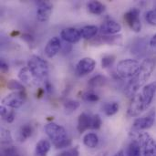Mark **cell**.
Segmentation results:
<instances>
[{
    "label": "cell",
    "instance_id": "cell-9",
    "mask_svg": "<svg viewBox=\"0 0 156 156\" xmlns=\"http://www.w3.org/2000/svg\"><path fill=\"white\" fill-rule=\"evenodd\" d=\"M144 111H146V108L144 106L141 93L138 92L131 99V102L127 109V114L130 117H138Z\"/></svg>",
    "mask_w": 156,
    "mask_h": 156
},
{
    "label": "cell",
    "instance_id": "cell-25",
    "mask_svg": "<svg viewBox=\"0 0 156 156\" xmlns=\"http://www.w3.org/2000/svg\"><path fill=\"white\" fill-rule=\"evenodd\" d=\"M119 109H120V105L116 101L107 102L102 107V110L107 116H112V115L116 114L119 112Z\"/></svg>",
    "mask_w": 156,
    "mask_h": 156
},
{
    "label": "cell",
    "instance_id": "cell-19",
    "mask_svg": "<svg viewBox=\"0 0 156 156\" xmlns=\"http://www.w3.org/2000/svg\"><path fill=\"white\" fill-rule=\"evenodd\" d=\"M80 34H81V37L84 39H91L94 37H96V35L98 34L100 28L96 26L93 25H89V26H85L83 27H81L80 29Z\"/></svg>",
    "mask_w": 156,
    "mask_h": 156
},
{
    "label": "cell",
    "instance_id": "cell-32",
    "mask_svg": "<svg viewBox=\"0 0 156 156\" xmlns=\"http://www.w3.org/2000/svg\"><path fill=\"white\" fill-rule=\"evenodd\" d=\"M101 124H102V121H101V116L99 114H95L91 119V127H90V129L99 130L101 128Z\"/></svg>",
    "mask_w": 156,
    "mask_h": 156
},
{
    "label": "cell",
    "instance_id": "cell-7",
    "mask_svg": "<svg viewBox=\"0 0 156 156\" xmlns=\"http://www.w3.org/2000/svg\"><path fill=\"white\" fill-rule=\"evenodd\" d=\"M138 140L144 156H156V142L148 133H140Z\"/></svg>",
    "mask_w": 156,
    "mask_h": 156
},
{
    "label": "cell",
    "instance_id": "cell-21",
    "mask_svg": "<svg viewBox=\"0 0 156 156\" xmlns=\"http://www.w3.org/2000/svg\"><path fill=\"white\" fill-rule=\"evenodd\" d=\"M83 144L88 148L94 149L99 144V137L94 133H88L83 137Z\"/></svg>",
    "mask_w": 156,
    "mask_h": 156
},
{
    "label": "cell",
    "instance_id": "cell-22",
    "mask_svg": "<svg viewBox=\"0 0 156 156\" xmlns=\"http://www.w3.org/2000/svg\"><path fill=\"white\" fill-rule=\"evenodd\" d=\"M50 143L48 140L42 139L36 145V154L37 156H47L50 150Z\"/></svg>",
    "mask_w": 156,
    "mask_h": 156
},
{
    "label": "cell",
    "instance_id": "cell-40",
    "mask_svg": "<svg viewBox=\"0 0 156 156\" xmlns=\"http://www.w3.org/2000/svg\"><path fill=\"white\" fill-rule=\"evenodd\" d=\"M149 45H150V47H152V48H156V34H154V35L151 37V39H150V41H149Z\"/></svg>",
    "mask_w": 156,
    "mask_h": 156
},
{
    "label": "cell",
    "instance_id": "cell-18",
    "mask_svg": "<svg viewBox=\"0 0 156 156\" xmlns=\"http://www.w3.org/2000/svg\"><path fill=\"white\" fill-rule=\"evenodd\" d=\"M33 133V128L31 126V124L29 123H26L24 125H22L20 127V129L18 130V133H17V141L20 143H23L25 141H27L29 137H31Z\"/></svg>",
    "mask_w": 156,
    "mask_h": 156
},
{
    "label": "cell",
    "instance_id": "cell-10",
    "mask_svg": "<svg viewBox=\"0 0 156 156\" xmlns=\"http://www.w3.org/2000/svg\"><path fill=\"white\" fill-rule=\"evenodd\" d=\"M96 67V61L89 57L81 58L76 65V73L78 76H86L91 73Z\"/></svg>",
    "mask_w": 156,
    "mask_h": 156
},
{
    "label": "cell",
    "instance_id": "cell-5",
    "mask_svg": "<svg viewBox=\"0 0 156 156\" xmlns=\"http://www.w3.org/2000/svg\"><path fill=\"white\" fill-rule=\"evenodd\" d=\"M26 101L27 93L25 91H13L2 100V105L15 110L20 108Z\"/></svg>",
    "mask_w": 156,
    "mask_h": 156
},
{
    "label": "cell",
    "instance_id": "cell-6",
    "mask_svg": "<svg viewBox=\"0 0 156 156\" xmlns=\"http://www.w3.org/2000/svg\"><path fill=\"white\" fill-rule=\"evenodd\" d=\"M156 118V110L155 108H153L147 114H145L143 117H140L136 119L133 124V130L135 132H142L144 130H148L155 122Z\"/></svg>",
    "mask_w": 156,
    "mask_h": 156
},
{
    "label": "cell",
    "instance_id": "cell-39",
    "mask_svg": "<svg viewBox=\"0 0 156 156\" xmlns=\"http://www.w3.org/2000/svg\"><path fill=\"white\" fill-rule=\"evenodd\" d=\"M45 90H46L48 94H50V93L52 92V85H51L48 80H46V82H45Z\"/></svg>",
    "mask_w": 156,
    "mask_h": 156
},
{
    "label": "cell",
    "instance_id": "cell-4",
    "mask_svg": "<svg viewBox=\"0 0 156 156\" xmlns=\"http://www.w3.org/2000/svg\"><path fill=\"white\" fill-rule=\"evenodd\" d=\"M141 63L137 59L126 58L118 62L116 67L117 75L123 80L133 79L139 71Z\"/></svg>",
    "mask_w": 156,
    "mask_h": 156
},
{
    "label": "cell",
    "instance_id": "cell-33",
    "mask_svg": "<svg viewBox=\"0 0 156 156\" xmlns=\"http://www.w3.org/2000/svg\"><path fill=\"white\" fill-rule=\"evenodd\" d=\"M83 100L88 102H96L100 100V97L91 91H88L83 94Z\"/></svg>",
    "mask_w": 156,
    "mask_h": 156
},
{
    "label": "cell",
    "instance_id": "cell-11",
    "mask_svg": "<svg viewBox=\"0 0 156 156\" xmlns=\"http://www.w3.org/2000/svg\"><path fill=\"white\" fill-rule=\"evenodd\" d=\"M140 93L142 95V98H143V101H144V103L146 110L149 109V107H150L151 103L153 102L156 94V82H152V83L146 84L143 88V90Z\"/></svg>",
    "mask_w": 156,
    "mask_h": 156
},
{
    "label": "cell",
    "instance_id": "cell-31",
    "mask_svg": "<svg viewBox=\"0 0 156 156\" xmlns=\"http://www.w3.org/2000/svg\"><path fill=\"white\" fill-rule=\"evenodd\" d=\"M115 56L113 55H108V56H105L101 58V67L103 69H107V68H110L113 65L114 61H115Z\"/></svg>",
    "mask_w": 156,
    "mask_h": 156
},
{
    "label": "cell",
    "instance_id": "cell-28",
    "mask_svg": "<svg viewBox=\"0 0 156 156\" xmlns=\"http://www.w3.org/2000/svg\"><path fill=\"white\" fill-rule=\"evenodd\" d=\"M7 88L8 90H14V91H25V86L23 85V83L16 80H10L7 82Z\"/></svg>",
    "mask_w": 156,
    "mask_h": 156
},
{
    "label": "cell",
    "instance_id": "cell-13",
    "mask_svg": "<svg viewBox=\"0 0 156 156\" xmlns=\"http://www.w3.org/2000/svg\"><path fill=\"white\" fill-rule=\"evenodd\" d=\"M52 13V5L49 2L42 1L38 3L37 8V18L40 22L48 21Z\"/></svg>",
    "mask_w": 156,
    "mask_h": 156
},
{
    "label": "cell",
    "instance_id": "cell-16",
    "mask_svg": "<svg viewBox=\"0 0 156 156\" xmlns=\"http://www.w3.org/2000/svg\"><path fill=\"white\" fill-rule=\"evenodd\" d=\"M18 78L20 80V81H22V83L29 85V86H34V85H38L39 83L37 81V80L35 79V77L33 76V74L31 73L30 69H28V67H24L22 68L19 72H18Z\"/></svg>",
    "mask_w": 156,
    "mask_h": 156
},
{
    "label": "cell",
    "instance_id": "cell-24",
    "mask_svg": "<svg viewBox=\"0 0 156 156\" xmlns=\"http://www.w3.org/2000/svg\"><path fill=\"white\" fill-rule=\"evenodd\" d=\"M127 156H142V147L138 141H133L127 150Z\"/></svg>",
    "mask_w": 156,
    "mask_h": 156
},
{
    "label": "cell",
    "instance_id": "cell-8",
    "mask_svg": "<svg viewBox=\"0 0 156 156\" xmlns=\"http://www.w3.org/2000/svg\"><path fill=\"white\" fill-rule=\"evenodd\" d=\"M124 20L129 27L135 33H139L142 30V22L140 18V9L133 7L124 14Z\"/></svg>",
    "mask_w": 156,
    "mask_h": 156
},
{
    "label": "cell",
    "instance_id": "cell-14",
    "mask_svg": "<svg viewBox=\"0 0 156 156\" xmlns=\"http://www.w3.org/2000/svg\"><path fill=\"white\" fill-rule=\"evenodd\" d=\"M60 37L64 41L68 43H72V44L79 42L80 38H82L80 30L75 27H67V28L62 29L60 32Z\"/></svg>",
    "mask_w": 156,
    "mask_h": 156
},
{
    "label": "cell",
    "instance_id": "cell-15",
    "mask_svg": "<svg viewBox=\"0 0 156 156\" xmlns=\"http://www.w3.org/2000/svg\"><path fill=\"white\" fill-rule=\"evenodd\" d=\"M61 48V41L60 38L58 37H53L48 40L45 47V54L48 58H53L55 57Z\"/></svg>",
    "mask_w": 156,
    "mask_h": 156
},
{
    "label": "cell",
    "instance_id": "cell-12",
    "mask_svg": "<svg viewBox=\"0 0 156 156\" xmlns=\"http://www.w3.org/2000/svg\"><path fill=\"white\" fill-rule=\"evenodd\" d=\"M121 30L122 26L112 19L104 21L100 27V31L104 36H113L120 33Z\"/></svg>",
    "mask_w": 156,
    "mask_h": 156
},
{
    "label": "cell",
    "instance_id": "cell-20",
    "mask_svg": "<svg viewBox=\"0 0 156 156\" xmlns=\"http://www.w3.org/2000/svg\"><path fill=\"white\" fill-rule=\"evenodd\" d=\"M99 40L101 43H106L112 46H121L122 44V37L121 35H113V36H101L99 37Z\"/></svg>",
    "mask_w": 156,
    "mask_h": 156
},
{
    "label": "cell",
    "instance_id": "cell-37",
    "mask_svg": "<svg viewBox=\"0 0 156 156\" xmlns=\"http://www.w3.org/2000/svg\"><path fill=\"white\" fill-rule=\"evenodd\" d=\"M15 117H16V115H15V112H14V111H9V113H8V114H7V116L5 117V121L6 122H8V123H11V122H14Z\"/></svg>",
    "mask_w": 156,
    "mask_h": 156
},
{
    "label": "cell",
    "instance_id": "cell-2",
    "mask_svg": "<svg viewBox=\"0 0 156 156\" xmlns=\"http://www.w3.org/2000/svg\"><path fill=\"white\" fill-rule=\"evenodd\" d=\"M45 133L51 140L53 145L57 149H62L69 147L71 144V141L68 137L67 131L61 125L55 122H49L45 126Z\"/></svg>",
    "mask_w": 156,
    "mask_h": 156
},
{
    "label": "cell",
    "instance_id": "cell-41",
    "mask_svg": "<svg viewBox=\"0 0 156 156\" xmlns=\"http://www.w3.org/2000/svg\"><path fill=\"white\" fill-rule=\"evenodd\" d=\"M22 38L23 39H25V40H27V41H28V42H30L33 38H32V37L29 35V34H24L23 36H22Z\"/></svg>",
    "mask_w": 156,
    "mask_h": 156
},
{
    "label": "cell",
    "instance_id": "cell-38",
    "mask_svg": "<svg viewBox=\"0 0 156 156\" xmlns=\"http://www.w3.org/2000/svg\"><path fill=\"white\" fill-rule=\"evenodd\" d=\"M0 68H1V70H2V71H4V72H6V71L9 69L8 65H7V64H6V62H5V61H4L3 59H1V60H0Z\"/></svg>",
    "mask_w": 156,
    "mask_h": 156
},
{
    "label": "cell",
    "instance_id": "cell-27",
    "mask_svg": "<svg viewBox=\"0 0 156 156\" xmlns=\"http://www.w3.org/2000/svg\"><path fill=\"white\" fill-rule=\"evenodd\" d=\"M80 103L78 101L67 100L64 102V110L67 113H71V112H75L80 107Z\"/></svg>",
    "mask_w": 156,
    "mask_h": 156
},
{
    "label": "cell",
    "instance_id": "cell-1",
    "mask_svg": "<svg viewBox=\"0 0 156 156\" xmlns=\"http://www.w3.org/2000/svg\"><path fill=\"white\" fill-rule=\"evenodd\" d=\"M154 68L155 62L153 58H146L141 63V68L138 73L130 80L125 87L124 93L128 98L132 99L139 92L140 89H143L146 85V82L151 78Z\"/></svg>",
    "mask_w": 156,
    "mask_h": 156
},
{
    "label": "cell",
    "instance_id": "cell-30",
    "mask_svg": "<svg viewBox=\"0 0 156 156\" xmlns=\"http://www.w3.org/2000/svg\"><path fill=\"white\" fill-rule=\"evenodd\" d=\"M12 136L8 130L2 128L1 129V143L3 144H9L12 143Z\"/></svg>",
    "mask_w": 156,
    "mask_h": 156
},
{
    "label": "cell",
    "instance_id": "cell-34",
    "mask_svg": "<svg viewBox=\"0 0 156 156\" xmlns=\"http://www.w3.org/2000/svg\"><path fill=\"white\" fill-rule=\"evenodd\" d=\"M79 150L78 148H71V149H68L66 151L61 152L60 154H58L57 156H79Z\"/></svg>",
    "mask_w": 156,
    "mask_h": 156
},
{
    "label": "cell",
    "instance_id": "cell-35",
    "mask_svg": "<svg viewBox=\"0 0 156 156\" xmlns=\"http://www.w3.org/2000/svg\"><path fill=\"white\" fill-rule=\"evenodd\" d=\"M2 156H19V154L17 153L16 149H15L11 146V147H7L3 150Z\"/></svg>",
    "mask_w": 156,
    "mask_h": 156
},
{
    "label": "cell",
    "instance_id": "cell-23",
    "mask_svg": "<svg viewBox=\"0 0 156 156\" xmlns=\"http://www.w3.org/2000/svg\"><path fill=\"white\" fill-rule=\"evenodd\" d=\"M87 7L89 12L93 15H101L106 9L105 5L99 1H90V3H88Z\"/></svg>",
    "mask_w": 156,
    "mask_h": 156
},
{
    "label": "cell",
    "instance_id": "cell-36",
    "mask_svg": "<svg viewBox=\"0 0 156 156\" xmlns=\"http://www.w3.org/2000/svg\"><path fill=\"white\" fill-rule=\"evenodd\" d=\"M8 113H9V111H8L7 107H5V106L1 104L0 105V114H1V117L5 120Z\"/></svg>",
    "mask_w": 156,
    "mask_h": 156
},
{
    "label": "cell",
    "instance_id": "cell-17",
    "mask_svg": "<svg viewBox=\"0 0 156 156\" xmlns=\"http://www.w3.org/2000/svg\"><path fill=\"white\" fill-rule=\"evenodd\" d=\"M91 119L92 117H90L86 112H82L81 114H80L78 118V126H77L78 132L80 133H83L84 132H86L88 129L91 127Z\"/></svg>",
    "mask_w": 156,
    "mask_h": 156
},
{
    "label": "cell",
    "instance_id": "cell-42",
    "mask_svg": "<svg viewBox=\"0 0 156 156\" xmlns=\"http://www.w3.org/2000/svg\"><path fill=\"white\" fill-rule=\"evenodd\" d=\"M113 156H124V154H123V151H119L118 153H116Z\"/></svg>",
    "mask_w": 156,
    "mask_h": 156
},
{
    "label": "cell",
    "instance_id": "cell-3",
    "mask_svg": "<svg viewBox=\"0 0 156 156\" xmlns=\"http://www.w3.org/2000/svg\"><path fill=\"white\" fill-rule=\"evenodd\" d=\"M27 67L39 84L46 80L48 75V65L45 59L37 55H33L27 61Z\"/></svg>",
    "mask_w": 156,
    "mask_h": 156
},
{
    "label": "cell",
    "instance_id": "cell-26",
    "mask_svg": "<svg viewBox=\"0 0 156 156\" xmlns=\"http://www.w3.org/2000/svg\"><path fill=\"white\" fill-rule=\"evenodd\" d=\"M107 81V79L106 77H104L103 75H96L94 77H92L90 80H89V87L94 89V88H99V87H101L103 86Z\"/></svg>",
    "mask_w": 156,
    "mask_h": 156
},
{
    "label": "cell",
    "instance_id": "cell-29",
    "mask_svg": "<svg viewBox=\"0 0 156 156\" xmlns=\"http://www.w3.org/2000/svg\"><path fill=\"white\" fill-rule=\"evenodd\" d=\"M145 20L149 25L156 27V8L151 9L145 13Z\"/></svg>",
    "mask_w": 156,
    "mask_h": 156
}]
</instances>
